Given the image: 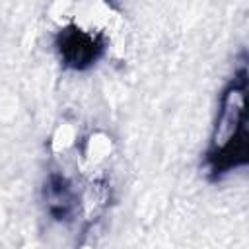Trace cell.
Here are the masks:
<instances>
[{"mask_svg": "<svg viewBox=\"0 0 249 249\" xmlns=\"http://www.w3.org/2000/svg\"><path fill=\"white\" fill-rule=\"evenodd\" d=\"M249 167V58L241 60L218 99V113L204 154L208 179Z\"/></svg>", "mask_w": 249, "mask_h": 249, "instance_id": "obj_1", "label": "cell"}, {"mask_svg": "<svg viewBox=\"0 0 249 249\" xmlns=\"http://www.w3.org/2000/svg\"><path fill=\"white\" fill-rule=\"evenodd\" d=\"M43 195H45L47 212H49V216L53 220H56V222H68V220L74 218L78 196H76V191H74L72 181L64 173L51 171L47 175Z\"/></svg>", "mask_w": 249, "mask_h": 249, "instance_id": "obj_3", "label": "cell"}, {"mask_svg": "<svg viewBox=\"0 0 249 249\" xmlns=\"http://www.w3.org/2000/svg\"><path fill=\"white\" fill-rule=\"evenodd\" d=\"M56 53L64 66L72 70L91 68L105 53V43L99 35L82 31L78 27H64L54 37Z\"/></svg>", "mask_w": 249, "mask_h": 249, "instance_id": "obj_2", "label": "cell"}]
</instances>
